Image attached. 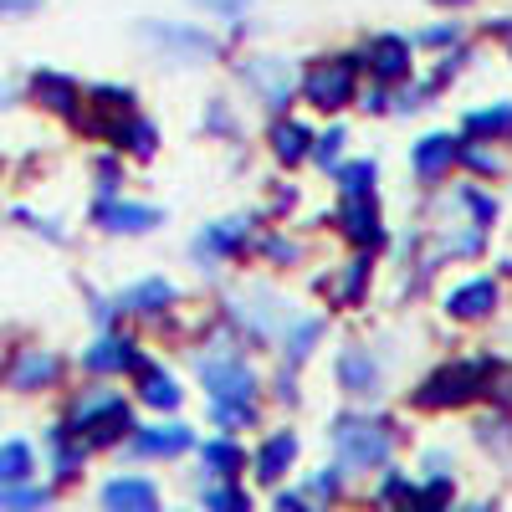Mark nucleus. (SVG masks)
<instances>
[{"instance_id":"1","label":"nucleus","mask_w":512,"mask_h":512,"mask_svg":"<svg viewBox=\"0 0 512 512\" xmlns=\"http://www.w3.org/2000/svg\"><path fill=\"white\" fill-rule=\"evenodd\" d=\"M333 446L344 456V466H384V456H390V425H379L369 415H338Z\"/></svg>"},{"instance_id":"2","label":"nucleus","mask_w":512,"mask_h":512,"mask_svg":"<svg viewBox=\"0 0 512 512\" xmlns=\"http://www.w3.org/2000/svg\"><path fill=\"white\" fill-rule=\"evenodd\" d=\"M144 41H154V52L175 57V62H205L216 57V36H205L195 26H175V21H144L139 26Z\"/></svg>"},{"instance_id":"3","label":"nucleus","mask_w":512,"mask_h":512,"mask_svg":"<svg viewBox=\"0 0 512 512\" xmlns=\"http://www.w3.org/2000/svg\"><path fill=\"white\" fill-rule=\"evenodd\" d=\"M354 62L349 57H333V62H318L308 77H303V93L313 108H344L354 103Z\"/></svg>"},{"instance_id":"4","label":"nucleus","mask_w":512,"mask_h":512,"mask_svg":"<svg viewBox=\"0 0 512 512\" xmlns=\"http://www.w3.org/2000/svg\"><path fill=\"white\" fill-rule=\"evenodd\" d=\"M482 379H487V364H446L425 379L420 405H461L482 390Z\"/></svg>"},{"instance_id":"5","label":"nucleus","mask_w":512,"mask_h":512,"mask_svg":"<svg viewBox=\"0 0 512 512\" xmlns=\"http://www.w3.org/2000/svg\"><path fill=\"white\" fill-rule=\"evenodd\" d=\"M200 379H205L210 400H251V390H256V374L241 359H231V354H205L200 359Z\"/></svg>"},{"instance_id":"6","label":"nucleus","mask_w":512,"mask_h":512,"mask_svg":"<svg viewBox=\"0 0 512 512\" xmlns=\"http://www.w3.org/2000/svg\"><path fill=\"white\" fill-rule=\"evenodd\" d=\"M93 221H98L103 231H118V236H139V231H154V226L164 221V210L139 205V200H103V205L93 210Z\"/></svg>"},{"instance_id":"7","label":"nucleus","mask_w":512,"mask_h":512,"mask_svg":"<svg viewBox=\"0 0 512 512\" xmlns=\"http://www.w3.org/2000/svg\"><path fill=\"white\" fill-rule=\"evenodd\" d=\"M241 77H246V82H256V98L272 103V108H277V103H287V98L297 93V88H292L297 77H292V67H287L282 57H256V62H246V67H241Z\"/></svg>"},{"instance_id":"8","label":"nucleus","mask_w":512,"mask_h":512,"mask_svg":"<svg viewBox=\"0 0 512 512\" xmlns=\"http://www.w3.org/2000/svg\"><path fill=\"white\" fill-rule=\"evenodd\" d=\"M57 374H62L57 354H47V349H21V354L11 359V369H6V384H11V390H21V395H31V390H47Z\"/></svg>"},{"instance_id":"9","label":"nucleus","mask_w":512,"mask_h":512,"mask_svg":"<svg viewBox=\"0 0 512 512\" xmlns=\"http://www.w3.org/2000/svg\"><path fill=\"white\" fill-rule=\"evenodd\" d=\"M246 241H251V221L246 216H231V221H210L195 236V251L200 256H241Z\"/></svg>"},{"instance_id":"10","label":"nucleus","mask_w":512,"mask_h":512,"mask_svg":"<svg viewBox=\"0 0 512 512\" xmlns=\"http://www.w3.org/2000/svg\"><path fill=\"white\" fill-rule=\"evenodd\" d=\"M103 507L108 512H159V492L144 477H113L103 487Z\"/></svg>"},{"instance_id":"11","label":"nucleus","mask_w":512,"mask_h":512,"mask_svg":"<svg viewBox=\"0 0 512 512\" xmlns=\"http://www.w3.org/2000/svg\"><path fill=\"white\" fill-rule=\"evenodd\" d=\"M364 62H369L374 77L400 82V77L410 72V41H400V36H379V41H369V47H364Z\"/></svg>"},{"instance_id":"12","label":"nucleus","mask_w":512,"mask_h":512,"mask_svg":"<svg viewBox=\"0 0 512 512\" xmlns=\"http://www.w3.org/2000/svg\"><path fill=\"white\" fill-rule=\"evenodd\" d=\"M456 149H461V144H456L451 134H425V139L415 144V175H420V180H441L446 169L456 164Z\"/></svg>"},{"instance_id":"13","label":"nucleus","mask_w":512,"mask_h":512,"mask_svg":"<svg viewBox=\"0 0 512 512\" xmlns=\"http://www.w3.org/2000/svg\"><path fill=\"white\" fill-rule=\"evenodd\" d=\"M492 308H497V282H466V287L446 292L451 318H487Z\"/></svg>"},{"instance_id":"14","label":"nucleus","mask_w":512,"mask_h":512,"mask_svg":"<svg viewBox=\"0 0 512 512\" xmlns=\"http://www.w3.org/2000/svg\"><path fill=\"white\" fill-rule=\"evenodd\" d=\"M82 364H88L93 374H118V369H128V364H139V354H134V344L128 338H118V333H103L98 344L82 354Z\"/></svg>"},{"instance_id":"15","label":"nucleus","mask_w":512,"mask_h":512,"mask_svg":"<svg viewBox=\"0 0 512 512\" xmlns=\"http://www.w3.org/2000/svg\"><path fill=\"white\" fill-rule=\"evenodd\" d=\"M338 221H344L349 241H359V246H374L379 241V216H374V200L369 195H349L344 210H338Z\"/></svg>"},{"instance_id":"16","label":"nucleus","mask_w":512,"mask_h":512,"mask_svg":"<svg viewBox=\"0 0 512 512\" xmlns=\"http://www.w3.org/2000/svg\"><path fill=\"white\" fill-rule=\"evenodd\" d=\"M338 384H344L349 395H369L379 384V364L364 349H344V354H338Z\"/></svg>"},{"instance_id":"17","label":"nucleus","mask_w":512,"mask_h":512,"mask_svg":"<svg viewBox=\"0 0 512 512\" xmlns=\"http://www.w3.org/2000/svg\"><path fill=\"white\" fill-rule=\"evenodd\" d=\"M31 98L52 113H72L77 108V82H67L62 72H36L31 77Z\"/></svg>"},{"instance_id":"18","label":"nucleus","mask_w":512,"mask_h":512,"mask_svg":"<svg viewBox=\"0 0 512 512\" xmlns=\"http://www.w3.org/2000/svg\"><path fill=\"white\" fill-rule=\"evenodd\" d=\"M185 446H190L185 425H154V431L134 436V456H180Z\"/></svg>"},{"instance_id":"19","label":"nucleus","mask_w":512,"mask_h":512,"mask_svg":"<svg viewBox=\"0 0 512 512\" xmlns=\"http://www.w3.org/2000/svg\"><path fill=\"white\" fill-rule=\"evenodd\" d=\"M272 149H277V159L282 164H297L308 149H313V134H308V123H297V118H282L277 128H272Z\"/></svg>"},{"instance_id":"20","label":"nucleus","mask_w":512,"mask_h":512,"mask_svg":"<svg viewBox=\"0 0 512 512\" xmlns=\"http://www.w3.org/2000/svg\"><path fill=\"white\" fill-rule=\"evenodd\" d=\"M292 456H297V436H272L267 446H262V456H256V477H262V482H277L282 472H287V466H292Z\"/></svg>"},{"instance_id":"21","label":"nucleus","mask_w":512,"mask_h":512,"mask_svg":"<svg viewBox=\"0 0 512 512\" xmlns=\"http://www.w3.org/2000/svg\"><path fill=\"white\" fill-rule=\"evenodd\" d=\"M169 297H175V287H169L164 277H149V282H139V287H128L123 297H118V308H128V313H154V308H164Z\"/></svg>"},{"instance_id":"22","label":"nucleus","mask_w":512,"mask_h":512,"mask_svg":"<svg viewBox=\"0 0 512 512\" xmlns=\"http://www.w3.org/2000/svg\"><path fill=\"white\" fill-rule=\"evenodd\" d=\"M108 134L118 139V144H128V149H134V154H154V123H144V118H113V128H108Z\"/></svg>"},{"instance_id":"23","label":"nucleus","mask_w":512,"mask_h":512,"mask_svg":"<svg viewBox=\"0 0 512 512\" xmlns=\"http://www.w3.org/2000/svg\"><path fill=\"white\" fill-rule=\"evenodd\" d=\"M31 466H36V456L26 441H0V482H26Z\"/></svg>"},{"instance_id":"24","label":"nucleus","mask_w":512,"mask_h":512,"mask_svg":"<svg viewBox=\"0 0 512 512\" xmlns=\"http://www.w3.org/2000/svg\"><path fill=\"white\" fill-rule=\"evenodd\" d=\"M466 128H472L477 139L512 134V103H497V108H477V113H466Z\"/></svg>"},{"instance_id":"25","label":"nucleus","mask_w":512,"mask_h":512,"mask_svg":"<svg viewBox=\"0 0 512 512\" xmlns=\"http://www.w3.org/2000/svg\"><path fill=\"white\" fill-rule=\"evenodd\" d=\"M36 507H47V487L0 482V512H36Z\"/></svg>"},{"instance_id":"26","label":"nucleus","mask_w":512,"mask_h":512,"mask_svg":"<svg viewBox=\"0 0 512 512\" xmlns=\"http://www.w3.org/2000/svg\"><path fill=\"white\" fill-rule=\"evenodd\" d=\"M139 369H144V400L154 410H175L180 405V384L169 374H159V369H149V364H139Z\"/></svg>"},{"instance_id":"27","label":"nucleus","mask_w":512,"mask_h":512,"mask_svg":"<svg viewBox=\"0 0 512 512\" xmlns=\"http://www.w3.org/2000/svg\"><path fill=\"white\" fill-rule=\"evenodd\" d=\"M113 405H123L113 390H88V395H82L77 405H72V431H82V425H93L98 415H108Z\"/></svg>"},{"instance_id":"28","label":"nucleus","mask_w":512,"mask_h":512,"mask_svg":"<svg viewBox=\"0 0 512 512\" xmlns=\"http://www.w3.org/2000/svg\"><path fill=\"white\" fill-rule=\"evenodd\" d=\"M241 451L231 441H205V472H216V477H236L241 472Z\"/></svg>"},{"instance_id":"29","label":"nucleus","mask_w":512,"mask_h":512,"mask_svg":"<svg viewBox=\"0 0 512 512\" xmlns=\"http://www.w3.org/2000/svg\"><path fill=\"white\" fill-rule=\"evenodd\" d=\"M338 185H344L349 195H369L374 190V164H333Z\"/></svg>"},{"instance_id":"30","label":"nucleus","mask_w":512,"mask_h":512,"mask_svg":"<svg viewBox=\"0 0 512 512\" xmlns=\"http://www.w3.org/2000/svg\"><path fill=\"white\" fill-rule=\"evenodd\" d=\"M205 507H210V512H251L246 492H236V487H210V492H205Z\"/></svg>"},{"instance_id":"31","label":"nucleus","mask_w":512,"mask_h":512,"mask_svg":"<svg viewBox=\"0 0 512 512\" xmlns=\"http://www.w3.org/2000/svg\"><path fill=\"white\" fill-rule=\"evenodd\" d=\"M364 277H369V256H359V262L338 277V297H344V303H359V297H364Z\"/></svg>"},{"instance_id":"32","label":"nucleus","mask_w":512,"mask_h":512,"mask_svg":"<svg viewBox=\"0 0 512 512\" xmlns=\"http://www.w3.org/2000/svg\"><path fill=\"white\" fill-rule=\"evenodd\" d=\"M318 333H323V328H318L313 318H308V323H297V328H292V338H287V359H292V364L303 359V354L318 344Z\"/></svg>"},{"instance_id":"33","label":"nucleus","mask_w":512,"mask_h":512,"mask_svg":"<svg viewBox=\"0 0 512 512\" xmlns=\"http://www.w3.org/2000/svg\"><path fill=\"white\" fill-rule=\"evenodd\" d=\"M313 154H318V164H323V169H333V159L344 154V128H328V134L318 139V149H313Z\"/></svg>"},{"instance_id":"34","label":"nucleus","mask_w":512,"mask_h":512,"mask_svg":"<svg viewBox=\"0 0 512 512\" xmlns=\"http://www.w3.org/2000/svg\"><path fill=\"white\" fill-rule=\"evenodd\" d=\"M456 159H466V169H477V175H497L502 169V159L487 149H456Z\"/></svg>"},{"instance_id":"35","label":"nucleus","mask_w":512,"mask_h":512,"mask_svg":"<svg viewBox=\"0 0 512 512\" xmlns=\"http://www.w3.org/2000/svg\"><path fill=\"white\" fill-rule=\"evenodd\" d=\"M461 200L472 205V221L477 226H487V221H497V200H487L482 190H461Z\"/></svg>"},{"instance_id":"36","label":"nucleus","mask_w":512,"mask_h":512,"mask_svg":"<svg viewBox=\"0 0 512 512\" xmlns=\"http://www.w3.org/2000/svg\"><path fill=\"white\" fill-rule=\"evenodd\" d=\"M216 420L221 425H246L251 420V400H216Z\"/></svg>"},{"instance_id":"37","label":"nucleus","mask_w":512,"mask_h":512,"mask_svg":"<svg viewBox=\"0 0 512 512\" xmlns=\"http://www.w3.org/2000/svg\"><path fill=\"white\" fill-rule=\"evenodd\" d=\"M41 6V0H0V21H21Z\"/></svg>"},{"instance_id":"38","label":"nucleus","mask_w":512,"mask_h":512,"mask_svg":"<svg viewBox=\"0 0 512 512\" xmlns=\"http://www.w3.org/2000/svg\"><path fill=\"white\" fill-rule=\"evenodd\" d=\"M267 256H272V262H297V246L282 241V236H267Z\"/></svg>"},{"instance_id":"39","label":"nucleus","mask_w":512,"mask_h":512,"mask_svg":"<svg viewBox=\"0 0 512 512\" xmlns=\"http://www.w3.org/2000/svg\"><path fill=\"white\" fill-rule=\"evenodd\" d=\"M195 6L216 11V16H236V11H246V6H251V0H195Z\"/></svg>"},{"instance_id":"40","label":"nucleus","mask_w":512,"mask_h":512,"mask_svg":"<svg viewBox=\"0 0 512 512\" xmlns=\"http://www.w3.org/2000/svg\"><path fill=\"white\" fill-rule=\"evenodd\" d=\"M333 492H338V477L333 472H318L313 477V497H333Z\"/></svg>"},{"instance_id":"41","label":"nucleus","mask_w":512,"mask_h":512,"mask_svg":"<svg viewBox=\"0 0 512 512\" xmlns=\"http://www.w3.org/2000/svg\"><path fill=\"white\" fill-rule=\"evenodd\" d=\"M113 180H118V164H113V159H98V185L108 190Z\"/></svg>"},{"instance_id":"42","label":"nucleus","mask_w":512,"mask_h":512,"mask_svg":"<svg viewBox=\"0 0 512 512\" xmlns=\"http://www.w3.org/2000/svg\"><path fill=\"white\" fill-rule=\"evenodd\" d=\"M277 512H308V502L292 497V492H282V497H277Z\"/></svg>"},{"instance_id":"43","label":"nucleus","mask_w":512,"mask_h":512,"mask_svg":"<svg viewBox=\"0 0 512 512\" xmlns=\"http://www.w3.org/2000/svg\"><path fill=\"white\" fill-rule=\"evenodd\" d=\"M461 512H492V507H461Z\"/></svg>"},{"instance_id":"44","label":"nucleus","mask_w":512,"mask_h":512,"mask_svg":"<svg viewBox=\"0 0 512 512\" xmlns=\"http://www.w3.org/2000/svg\"><path fill=\"white\" fill-rule=\"evenodd\" d=\"M507 395H512V384H507Z\"/></svg>"}]
</instances>
